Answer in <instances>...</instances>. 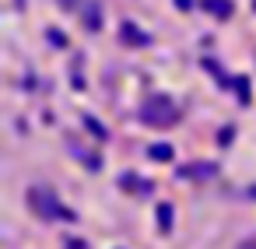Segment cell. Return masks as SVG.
Listing matches in <instances>:
<instances>
[{"label":"cell","instance_id":"obj_1","mask_svg":"<svg viewBox=\"0 0 256 249\" xmlns=\"http://www.w3.org/2000/svg\"><path fill=\"white\" fill-rule=\"evenodd\" d=\"M176 116H179V112H176V106H172L168 95H151V98L140 106V120L151 123V126H168Z\"/></svg>","mask_w":256,"mask_h":249},{"label":"cell","instance_id":"obj_2","mask_svg":"<svg viewBox=\"0 0 256 249\" xmlns=\"http://www.w3.org/2000/svg\"><path fill=\"white\" fill-rule=\"evenodd\" d=\"M120 42H123V46H148V42H151V36H148V32H140L134 22H123V25H120Z\"/></svg>","mask_w":256,"mask_h":249},{"label":"cell","instance_id":"obj_3","mask_svg":"<svg viewBox=\"0 0 256 249\" xmlns=\"http://www.w3.org/2000/svg\"><path fill=\"white\" fill-rule=\"evenodd\" d=\"M84 25H88V32H98L102 28V4L98 0H84Z\"/></svg>","mask_w":256,"mask_h":249},{"label":"cell","instance_id":"obj_4","mask_svg":"<svg viewBox=\"0 0 256 249\" xmlns=\"http://www.w3.org/2000/svg\"><path fill=\"white\" fill-rule=\"evenodd\" d=\"M200 8L210 11L214 18H228L232 14V0H200Z\"/></svg>","mask_w":256,"mask_h":249},{"label":"cell","instance_id":"obj_5","mask_svg":"<svg viewBox=\"0 0 256 249\" xmlns=\"http://www.w3.org/2000/svg\"><path fill=\"white\" fill-rule=\"evenodd\" d=\"M46 39H50L53 46H60V50L67 46V36H64V32H56V28H50V32H46Z\"/></svg>","mask_w":256,"mask_h":249},{"label":"cell","instance_id":"obj_6","mask_svg":"<svg viewBox=\"0 0 256 249\" xmlns=\"http://www.w3.org/2000/svg\"><path fill=\"white\" fill-rule=\"evenodd\" d=\"M232 84L238 88V98H242V102H249V81H246V78H235Z\"/></svg>","mask_w":256,"mask_h":249},{"label":"cell","instance_id":"obj_7","mask_svg":"<svg viewBox=\"0 0 256 249\" xmlns=\"http://www.w3.org/2000/svg\"><path fill=\"white\" fill-rule=\"evenodd\" d=\"M151 154H154V158H172V148H165V144H158V148H154Z\"/></svg>","mask_w":256,"mask_h":249},{"label":"cell","instance_id":"obj_8","mask_svg":"<svg viewBox=\"0 0 256 249\" xmlns=\"http://www.w3.org/2000/svg\"><path fill=\"white\" fill-rule=\"evenodd\" d=\"M56 4H60V8H64V11H74V8H78V4H81V0H56Z\"/></svg>","mask_w":256,"mask_h":249},{"label":"cell","instance_id":"obj_9","mask_svg":"<svg viewBox=\"0 0 256 249\" xmlns=\"http://www.w3.org/2000/svg\"><path fill=\"white\" fill-rule=\"evenodd\" d=\"M176 8H179V11H190V8H193V0H176Z\"/></svg>","mask_w":256,"mask_h":249},{"label":"cell","instance_id":"obj_10","mask_svg":"<svg viewBox=\"0 0 256 249\" xmlns=\"http://www.w3.org/2000/svg\"><path fill=\"white\" fill-rule=\"evenodd\" d=\"M242 249H256V242H246V246H242Z\"/></svg>","mask_w":256,"mask_h":249},{"label":"cell","instance_id":"obj_11","mask_svg":"<svg viewBox=\"0 0 256 249\" xmlns=\"http://www.w3.org/2000/svg\"><path fill=\"white\" fill-rule=\"evenodd\" d=\"M18 8H25V0H18Z\"/></svg>","mask_w":256,"mask_h":249}]
</instances>
